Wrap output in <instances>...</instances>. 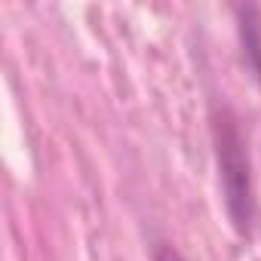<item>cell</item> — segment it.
I'll return each instance as SVG.
<instances>
[{
    "label": "cell",
    "mask_w": 261,
    "mask_h": 261,
    "mask_svg": "<svg viewBox=\"0 0 261 261\" xmlns=\"http://www.w3.org/2000/svg\"><path fill=\"white\" fill-rule=\"evenodd\" d=\"M215 139V163H218V185L224 194V209L240 237H252L255 227V191H252V166L249 151L240 136V126L230 111H218L212 123Z\"/></svg>",
    "instance_id": "1"
},
{
    "label": "cell",
    "mask_w": 261,
    "mask_h": 261,
    "mask_svg": "<svg viewBox=\"0 0 261 261\" xmlns=\"http://www.w3.org/2000/svg\"><path fill=\"white\" fill-rule=\"evenodd\" d=\"M237 28H240V46H243V62L249 74L261 83V13L258 7L246 4L237 7Z\"/></svg>",
    "instance_id": "2"
},
{
    "label": "cell",
    "mask_w": 261,
    "mask_h": 261,
    "mask_svg": "<svg viewBox=\"0 0 261 261\" xmlns=\"http://www.w3.org/2000/svg\"><path fill=\"white\" fill-rule=\"evenodd\" d=\"M154 261H188V258H185V255H181L178 249H172V246H160V249H157V258H154Z\"/></svg>",
    "instance_id": "3"
}]
</instances>
